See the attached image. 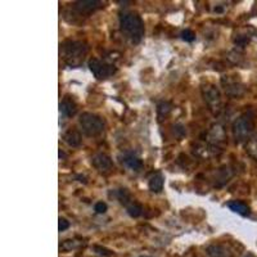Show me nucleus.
I'll list each match as a JSON object with an SVG mask.
<instances>
[{"label":"nucleus","mask_w":257,"mask_h":257,"mask_svg":"<svg viewBox=\"0 0 257 257\" xmlns=\"http://www.w3.org/2000/svg\"><path fill=\"white\" fill-rule=\"evenodd\" d=\"M120 28L123 36L133 44L140 43L144 36L145 28L141 17L134 12H125L120 14Z\"/></svg>","instance_id":"1"},{"label":"nucleus","mask_w":257,"mask_h":257,"mask_svg":"<svg viewBox=\"0 0 257 257\" xmlns=\"http://www.w3.org/2000/svg\"><path fill=\"white\" fill-rule=\"evenodd\" d=\"M257 116L254 110H248L242 113L233 123V137L235 143H243L250 140L251 134L256 126Z\"/></svg>","instance_id":"2"},{"label":"nucleus","mask_w":257,"mask_h":257,"mask_svg":"<svg viewBox=\"0 0 257 257\" xmlns=\"http://www.w3.org/2000/svg\"><path fill=\"white\" fill-rule=\"evenodd\" d=\"M89 48L85 43L76 40H66L61 44V55L63 61L71 67H79L84 62Z\"/></svg>","instance_id":"3"},{"label":"nucleus","mask_w":257,"mask_h":257,"mask_svg":"<svg viewBox=\"0 0 257 257\" xmlns=\"http://www.w3.org/2000/svg\"><path fill=\"white\" fill-rule=\"evenodd\" d=\"M79 123L81 130L88 137H98L104 131V127H106V122L102 117L90 112L82 113L79 118Z\"/></svg>","instance_id":"4"},{"label":"nucleus","mask_w":257,"mask_h":257,"mask_svg":"<svg viewBox=\"0 0 257 257\" xmlns=\"http://www.w3.org/2000/svg\"><path fill=\"white\" fill-rule=\"evenodd\" d=\"M202 95L205 99L206 104L209 106V110L213 113L217 115L221 110V94H220L219 88L213 84H209L202 88Z\"/></svg>","instance_id":"5"},{"label":"nucleus","mask_w":257,"mask_h":257,"mask_svg":"<svg viewBox=\"0 0 257 257\" xmlns=\"http://www.w3.org/2000/svg\"><path fill=\"white\" fill-rule=\"evenodd\" d=\"M89 69L92 73L95 76L98 80L108 79L116 72V67L113 65H110L104 61H100L98 58H93L89 62Z\"/></svg>","instance_id":"6"},{"label":"nucleus","mask_w":257,"mask_h":257,"mask_svg":"<svg viewBox=\"0 0 257 257\" xmlns=\"http://www.w3.org/2000/svg\"><path fill=\"white\" fill-rule=\"evenodd\" d=\"M102 7L103 3L99 0H82V1H76L72 5V8L79 13V16H85V17Z\"/></svg>","instance_id":"7"},{"label":"nucleus","mask_w":257,"mask_h":257,"mask_svg":"<svg viewBox=\"0 0 257 257\" xmlns=\"http://www.w3.org/2000/svg\"><path fill=\"white\" fill-rule=\"evenodd\" d=\"M92 164L93 167L95 168L98 172H100V174H107V172L112 171L113 168L112 158L106 153H96L92 158Z\"/></svg>","instance_id":"8"},{"label":"nucleus","mask_w":257,"mask_h":257,"mask_svg":"<svg viewBox=\"0 0 257 257\" xmlns=\"http://www.w3.org/2000/svg\"><path fill=\"white\" fill-rule=\"evenodd\" d=\"M225 140V133H224V129L219 125H216L211 129L209 135V143L211 151H215V149H220L221 151V147L220 144L224 143Z\"/></svg>","instance_id":"9"},{"label":"nucleus","mask_w":257,"mask_h":257,"mask_svg":"<svg viewBox=\"0 0 257 257\" xmlns=\"http://www.w3.org/2000/svg\"><path fill=\"white\" fill-rule=\"evenodd\" d=\"M121 164L133 171H140L143 168V161L134 153H125L121 157Z\"/></svg>","instance_id":"10"},{"label":"nucleus","mask_w":257,"mask_h":257,"mask_svg":"<svg viewBox=\"0 0 257 257\" xmlns=\"http://www.w3.org/2000/svg\"><path fill=\"white\" fill-rule=\"evenodd\" d=\"M206 252L209 257H234L232 250L224 244H211L207 247Z\"/></svg>","instance_id":"11"},{"label":"nucleus","mask_w":257,"mask_h":257,"mask_svg":"<svg viewBox=\"0 0 257 257\" xmlns=\"http://www.w3.org/2000/svg\"><path fill=\"white\" fill-rule=\"evenodd\" d=\"M59 110H61V113H63L66 117H72L75 116L76 112H77V104H76L73 98L65 96L62 99L61 104H59Z\"/></svg>","instance_id":"12"},{"label":"nucleus","mask_w":257,"mask_h":257,"mask_svg":"<svg viewBox=\"0 0 257 257\" xmlns=\"http://www.w3.org/2000/svg\"><path fill=\"white\" fill-rule=\"evenodd\" d=\"M228 207H229L230 211H233V212L238 213V215L243 216V217L250 216L251 213L250 206L247 205V203L242 202V201H230V202H228Z\"/></svg>","instance_id":"13"},{"label":"nucleus","mask_w":257,"mask_h":257,"mask_svg":"<svg viewBox=\"0 0 257 257\" xmlns=\"http://www.w3.org/2000/svg\"><path fill=\"white\" fill-rule=\"evenodd\" d=\"M224 82V86H225V92L229 94L230 96H234V98H240V96L243 95L246 89H244V86L239 82Z\"/></svg>","instance_id":"14"},{"label":"nucleus","mask_w":257,"mask_h":257,"mask_svg":"<svg viewBox=\"0 0 257 257\" xmlns=\"http://www.w3.org/2000/svg\"><path fill=\"white\" fill-rule=\"evenodd\" d=\"M164 175L157 172V174L152 175L149 178V182H148V188L149 190L153 193H160L164 189Z\"/></svg>","instance_id":"15"},{"label":"nucleus","mask_w":257,"mask_h":257,"mask_svg":"<svg viewBox=\"0 0 257 257\" xmlns=\"http://www.w3.org/2000/svg\"><path fill=\"white\" fill-rule=\"evenodd\" d=\"M63 140L69 144L70 147H79L81 144V134L76 129H70L63 135Z\"/></svg>","instance_id":"16"},{"label":"nucleus","mask_w":257,"mask_h":257,"mask_svg":"<svg viewBox=\"0 0 257 257\" xmlns=\"http://www.w3.org/2000/svg\"><path fill=\"white\" fill-rule=\"evenodd\" d=\"M115 194H116L117 199L120 201L121 205H123V206H125V207H127V206L130 205V203L134 201V199L131 198L130 192H129V190H127V189H125V188L117 189Z\"/></svg>","instance_id":"17"},{"label":"nucleus","mask_w":257,"mask_h":257,"mask_svg":"<svg viewBox=\"0 0 257 257\" xmlns=\"http://www.w3.org/2000/svg\"><path fill=\"white\" fill-rule=\"evenodd\" d=\"M172 111V104L168 102H161L158 103L157 106V115H158V120L161 121L164 118L168 116V113Z\"/></svg>","instance_id":"18"},{"label":"nucleus","mask_w":257,"mask_h":257,"mask_svg":"<svg viewBox=\"0 0 257 257\" xmlns=\"http://www.w3.org/2000/svg\"><path fill=\"white\" fill-rule=\"evenodd\" d=\"M126 211L131 217H139V216L143 213V207H141L140 203H138L137 201H133V202L126 207Z\"/></svg>","instance_id":"19"},{"label":"nucleus","mask_w":257,"mask_h":257,"mask_svg":"<svg viewBox=\"0 0 257 257\" xmlns=\"http://www.w3.org/2000/svg\"><path fill=\"white\" fill-rule=\"evenodd\" d=\"M246 151L251 157L257 161V135L256 137H252L250 140L247 141Z\"/></svg>","instance_id":"20"},{"label":"nucleus","mask_w":257,"mask_h":257,"mask_svg":"<svg viewBox=\"0 0 257 257\" xmlns=\"http://www.w3.org/2000/svg\"><path fill=\"white\" fill-rule=\"evenodd\" d=\"M79 246H80V243L77 242V240L67 239V240H63V242H62L61 246H59V248H61L62 251H71V250H75V248H77Z\"/></svg>","instance_id":"21"},{"label":"nucleus","mask_w":257,"mask_h":257,"mask_svg":"<svg viewBox=\"0 0 257 257\" xmlns=\"http://www.w3.org/2000/svg\"><path fill=\"white\" fill-rule=\"evenodd\" d=\"M234 43H235L238 47H240V48H244V47L250 43V36H246V35H239V36H236L235 40H234Z\"/></svg>","instance_id":"22"},{"label":"nucleus","mask_w":257,"mask_h":257,"mask_svg":"<svg viewBox=\"0 0 257 257\" xmlns=\"http://www.w3.org/2000/svg\"><path fill=\"white\" fill-rule=\"evenodd\" d=\"M182 39L187 43H193L195 40V34L192 30H184L182 32Z\"/></svg>","instance_id":"23"},{"label":"nucleus","mask_w":257,"mask_h":257,"mask_svg":"<svg viewBox=\"0 0 257 257\" xmlns=\"http://www.w3.org/2000/svg\"><path fill=\"white\" fill-rule=\"evenodd\" d=\"M107 205L104 202H96L95 206H94V210H95L96 213H104L107 211Z\"/></svg>","instance_id":"24"},{"label":"nucleus","mask_w":257,"mask_h":257,"mask_svg":"<svg viewBox=\"0 0 257 257\" xmlns=\"http://www.w3.org/2000/svg\"><path fill=\"white\" fill-rule=\"evenodd\" d=\"M69 228H70V221H67L66 219L61 217V219H59V225H58L59 232H65V230H67Z\"/></svg>","instance_id":"25"},{"label":"nucleus","mask_w":257,"mask_h":257,"mask_svg":"<svg viewBox=\"0 0 257 257\" xmlns=\"http://www.w3.org/2000/svg\"><path fill=\"white\" fill-rule=\"evenodd\" d=\"M94 250L96 251V254H99V255H102V256H112V252H111V251H108V250H106V248H102V247H99V246H95L94 247Z\"/></svg>","instance_id":"26"},{"label":"nucleus","mask_w":257,"mask_h":257,"mask_svg":"<svg viewBox=\"0 0 257 257\" xmlns=\"http://www.w3.org/2000/svg\"><path fill=\"white\" fill-rule=\"evenodd\" d=\"M244 257H255V256H254V255H252V254H247Z\"/></svg>","instance_id":"27"}]
</instances>
